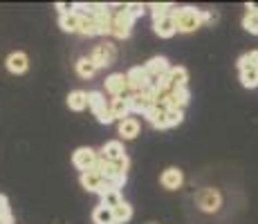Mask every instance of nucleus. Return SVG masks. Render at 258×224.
Instances as JSON below:
<instances>
[{
    "instance_id": "1",
    "label": "nucleus",
    "mask_w": 258,
    "mask_h": 224,
    "mask_svg": "<svg viewBox=\"0 0 258 224\" xmlns=\"http://www.w3.org/2000/svg\"><path fill=\"white\" fill-rule=\"evenodd\" d=\"M175 27L177 32L188 34V32H196L202 23H205V12L200 9H193V7H182L175 12Z\"/></svg>"
},
{
    "instance_id": "2",
    "label": "nucleus",
    "mask_w": 258,
    "mask_h": 224,
    "mask_svg": "<svg viewBox=\"0 0 258 224\" xmlns=\"http://www.w3.org/2000/svg\"><path fill=\"white\" fill-rule=\"evenodd\" d=\"M135 23V18L126 12V5L119 7L115 14H112V36L117 38H128L131 36V27Z\"/></svg>"
},
{
    "instance_id": "3",
    "label": "nucleus",
    "mask_w": 258,
    "mask_h": 224,
    "mask_svg": "<svg viewBox=\"0 0 258 224\" xmlns=\"http://www.w3.org/2000/svg\"><path fill=\"white\" fill-rule=\"evenodd\" d=\"M97 159H99V155L92 151V148H77V151H74V155H72V164L81 173H88V171H94Z\"/></svg>"
},
{
    "instance_id": "4",
    "label": "nucleus",
    "mask_w": 258,
    "mask_h": 224,
    "mask_svg": "<svg viewBox=\"0 0 258 224\" xmlns=\"http://www.w3.org/2000/svg\"><path fill=\"white\" fill-rule=\"evenodd\" d=\"M90 58L94 61V65L97 67H110L112 63H115V58H117V49H115V45H110V43H101V45L94 47Z\"/></svg>"
},
{
    "instance_id": "5",
    "label": "nucleus",
    "mask_w": 258,
    "mask_h": 224,
    "mask_svg": "<svg viewBox=\"0 0 258 224\" xmlns=\"http://www.w3.org/2000/svg\"><path fill=\"white\" fill-rule=\"evenodd\" d=\"M126 79H128V90H131L133 94H140L144 90L148 88V72L146 67H131L126 72Z\"/></svg>"
},
{
    "instance_id": "6",
    "label": "nucleus",
    "mask_w": 258,
    "mask_h": 224,
    "mask_svg": "<svg viewBox=\"0 0 258 224\" xmlns=\"http://www.w3.org/2000/svg\"><path fill=\"white\" fill-rule=\"evenodd\" d=\"M196 202H198V206H200L202 211L213 213V211H218V208H220L222 200H220V193H218L216 188H202V191L198 193Z\"/></svg>"
},
{
    "instance_id": "7",
    "label": "nucleus",
    "mask_w": 258,
    "mask_h": 224,
    "mask_svg": "<svg viewBox=\"0 0 258 224\" xmlns=\"http://www.w3.org/2000/svg\"><path fill=\"white\" fill-rule=\"evenodd\" d=\"M106 92H110L112 97H126V92H128V79H126V74H121V72H115V74H110V77L106 79Z\"/></svg>"
},
{
    "instance_id": "8",
    "label": "nucleus",
    "mask_w": 258,
    "mask_h": 224,
    "mask_svg": "<svg viewBox=\"0 0 258 224\" xmlns=\"http://www.w3.org/2000/svg\"><path fill=\"white\" fill-rule=\"evenodd\" d=\"M5 65H7V69L12 74H23V72H27V67H29V58H27V54H23V52H14L7 56Z\"/></svg>"
},
{
    "instance_id": "9",
    "label": "nucleus",
    "mask_w": 258,
    "mask_h": 224,
    "mask_svg": "<svg viewBox=\"0 0 258 224\" xmlns=\"http://www.w3.org/2000/svg\"><path fill=\"white\" fill-rule=\"evenodd\" d=\"M160 182H162V186H164V188H168V191H175V188L182 186V182H184V175H182L180 168H166V171L162 173Z\"/></svg>"
},
{
    "instance_id": "10",
    "label": "nucleus",
    "mask_w": 258,
    "mask_h": 224,
    "mask_svg": "<svg viewBox=\"0 0 258 224\" xmlns=\"http://www.w3.org/2000/svg\"><path fill=\"white\" fill-rule=\"evenodd\" d=\"M81 186L90 193H101L103 188V177L94 171H88V173H81Z\"/></svg>"
},
{
    "instance_id": "11",
    "label": "nucleus",
    "mask_w": 258,
    "mask_h": 224,
    "mask_svg": "<svg viewBox=\"0 0 258 224\" xmlns=\"http://www.w3.org/2000/svg\"><path fill=\"white\" fill-rule=\"evenodd\" d=\"M110 112H112V119H119V121L128 119V114H131V103H128V97L112 99V101H110Z\"/></svg>"
},
{
    "instance_id": "12",
    "label": "nucleus",
    "mask_w": 258,
    "mask_h": 224,
    "mask_svg": "<svg viewBox=\"0 0 258 224\" xmlns=\"http://www.w3.org/2000/svg\"><path fill=\"white\" fill-rule=\"evenodd\" d=\"M146 121L151 123L153 128H157V130H164V128H168V123H166V110H162L160 106H153L151 110H148L146 114Z\"/></svg>"
},
{
    "instance_id": "13",
    "label": "nucleus",
    "mask_w": 258,
    "mask_h": 224,
    "mask_svg": "<svg viewBox=\"0 0 258 224\" xmlns=\"http://www.w3.org/2000/svg\"><path fill=\"white\" fill-rule=\"evenodd\" d=\"M146 72H148V77H164V74L171 72V67H168V61L164 56H155V58H151V61L146 63Z\"/></svg>"
},
{
    "instance_id": "14",
    "label": "nucleus",
    "mask_w": 258,
    "mask_h": 224,
    "mask_svg": "<svg viewBox=\"0 0 258 224\" xmlns=\"http://www.w3.org/2000/svg\"><path fill=\"white\" fill-rule=\"evenodd\" d=\"M101 204L103 206H108V208H115V206H119V204L123 202V197H121V193L117 191V188H110V186H106L103 184V188H101Z\"/></svg>"
},
{
    "instance_id": "15",
    "label": "nucleus",
    "mask_w": 258,
    "mask_h": 224,
    "mask_svg": "<svg viewBox=\"0 0 258 224\" xmlns=\"http://www.w3.org/2000/svg\"><path fill=\"white\" fill-rule=\"evenodd\" d=\"M155 34L160 38H171L173 34L177 32V27H175V18L173 16H168V18H162V21H155Z\"/></svg>"
},
{
    "instance_id": "16",
    "label": "nucleus",
    "mask_w": 258,
    "mask_h": 224,
    "mask_svg": "<svg viewBox=\"0 0 258 224\" xmlns=\"http://www.w3.org/2000/svg\"><path fill=\"white\" fill-rule=\"evenodd\" d=\"M101 157H106L108 162H117V159L126 157V151H123L121 141H108L106 146L101 148Z\"/></svg>"
},
{
    "instance_id": "17",
    "label": "nucleus",
    "mask_w": 258,
    "mask_h": 224,
    "mask_svg": "<svg viewBox=\"0 0 258 224\" xmlns=\"http://www.w3.org/2000/svg\"><path fill=\"white\" fill-rule=\"evenodd\" d=\"M68 106H70V110L74 112H81L88 108V92H83V90H74V92L68 94Z\"/></svg>"
},
{
    "instance_id": "18",
    "label": "nucleus",
    "mask_w": 258,
    "mask_h": 224,
    "mask_svg": "<svg viewBox=\"0 0 258 224\" xmlns=\"http://www.w3.org/2000/svg\"><path fill=\"white\" fill-rule=\"evenodd\" d=\"M119 134H121L123 139H135L137 134H140V121L133 117L119 121Z\"/></svg>"
},
{
    "instance_id": "19",
    "label": "nucleus",
    "mask_w": 258,
    "mask_h": 224,
    "mask_svg": "<svg viewBox=\"0 0 258 224\" xmlns=\"http://www.w3.org/2000/svg\"><path fill=\"white\" fill-rule=\"evenodd\" d=\"M58 25H61L63 32H79L81 29V14L72 12V14H66V16L58 18Z\"/></svg>"
},
{
    "instance_id": "20",
    "label": "nucleus",
    "mask_w": 258,
    "mask_h": 224,
    "mask_svg": "<svg viewBox=\"0 0 258 224\" xmlns=\"http://www.w3.org/2000/svg\"><path fill=\"white\" fill-rule=\"evenodd\" d=\"M186 79H188V72H186L184 67H171V72H168V81H171V90L186 88Z\"/></svg>"
},
{
    "instance_id": "21",
    "label": "nucleus",
    "mask_w": 258,
    "mask_h": 224,
    "mask_svg": "<svg viewBox=\"0 0 258 224\" xmlns=\"http://www.w3.org/2000/svg\"><path fill=\"white\" fill-rule=\"evenodd\" d=\"M92 222L94 224H115V215H112V208L108 206H97L92 211Z\"/></svg>"
},
{
    "instance_id": "22",
    "label": "nucleus",
    "mask_w": 258,
    "mask_h": 224,
    "mask_svg": "<svg viewBox=\"0 0 258 224\" xmlns=\"http://www.w3.org/2000/svg\"><path fill=\"white\" fill-rule=\"evenodd\" d=\"M97 65H94L92 58H79L77 61V74L81 79H92L94 74H97Z\"/></svg>"
},
{
    "instance_id": "23",
    "label": "nucleus",
    "mask_w": 258,
    "mask_h": 224,
    "mask_svg": "<svg viewBox=\"0 0 258 224\" xmlns=\"http://www.w3.org/2000/svg\"><path fill=\"white\" fill-rule=\"evenodd\" d=\"M79 32L86 34V36H97V34H101V29H99L97 18H92V16H86V14H81V29H79Z\"/></svg>"
},
{
    "instance_id": "24",
    "label": "nucleus",
    "mask_w": 258,
    "mask_h": 224,
    "mask_svg": "<svg viewBox=\"0 0 258 224\" xmlns=\"http://www.w3.org/2000/svg\"><path fill=\"white\" fill-rule=\"evenodd\" d=\"M112 215H115V224H123L133 217V206L128 202H121L119 206L112 208Z\"/></svg>"
},
{
    "instance_id": "25",
    "label": "nucleus",
    "mask_w": 258,
    "mask_h": 224,
    "mask_svg": "<svg viewBox=\"0 0 258 224\" xmlns=\"http://www.w3.org/2000/svg\"><path fill=\"white\" fill-rule=\"evenodd\" d=\"M151 12H153V21H162V18L175 16L177 9L173 5H151Z\"/></svg>"
},
{
    "instance_id": "26",
    "label": "nucleus",
    "mask_w": 258,
    "mask_h": 224,
    "mask_svg": "<svg viewBox=\"0 0 258 224\" xmlns=\"http://www.w3.org/2000/svg\"><path fill=\"white\" fill-rule=\"evenodd\" d=\"M240 83L245 88H256L258 86V69L256 67H245L240 69Z\"/></svg>"
},
{
    "instance_id": "27",
    "label": "nucleus",
    "mask_w": 258,
    "mask_h": 224,
    "mask_svg": "<svg viewBox=\"0 0 258 224\" xmlns=\"http://www.w3.org/2000/svg\"><path fill=\"white\" fill-rule=\"evenodd\" d=\"M88 108H92V112H99L101 108H106V99L101 92H88Z\"/></svg>"
},
{
    "instance_id": "28",
    "label": "nucleus",
    "mask_w": 258,
    "mask_h": 224,
    "mask_svg": "<svg viewBox=\"0 0 258 224\" xmlns=\"http://www.w3.org/2000/svg\"><path fill=\"white\" fill-rule=\"evenodd\" d=\"M238 67H240V69L256 67L258 69V49H254V52H247L245 56H240V61H238Z\"/></svg>"
},
{
    "instance_id": "29",
    "label": "nucleus",
    "mask_w": 258,
    "mask_h": 224,
    "mask_svg": "<svg viewBox=\"0 0 258 224\" xmlns=\"http://www.w3.org/2000/svg\"><path fill=\"white\" fill-rule=\"evenodd\" d=\"M242 27L251 34H258V12H247V16L242 18Z\"/></svg>"
},
{
    "instance_id": "30",
    "label": "nucleus",
    "mask_w": 258,
    "mask_h": 224,
    "mask_svg": "<svg viewBox=\"0 0 258 224\" xmlns=\"http://www.w3.org/2000/svg\"><path fill=\"white\" fill-rule=\"evenodd\" d=\"M182 121H184V112L177 110V108H168V110H166V123H168V128H171V126H180Z\"/></svg>"
},
{
    "instance_id": "31",
    "label": "nucleus",
    "mask_w": 258,
    "mask_h": 224,
    "mask_svg": "<svg viewBox=\"0 0 258 224\" xmlns=\"http://www.w3.org/2000/svg\"><path fill=\"white\" fill-rule=\"evenodd\" d=\"M94 117L99 119V123H112L115 119H112V112H110V106H106V108H101L99 112H94Z\"/></svg>"
},
{
    "instance_id": "32",
    "label": "nucleus",
    "mask_w": 258,
    "mask_h": 224,
    "mask_svg": "<svg viewBox=\"0 0 258 224\" xmlns=\"http://www.w3.org/2000/svg\"><path fill=\"white\" fill-rule=\"evenodd\" d=\"M0 217L3 220H12V211H9V202L5 195H0Z\"/></svg>"
},
{
    "instance_id": "33",
    "label": "nucleus",
    "mask_w": 258,
    "mask_h": 224,
    "mask_svg": "<svg viewBox=\"0 0 258 224\" xmlns=\"http://www.w3.org/2000/svg\"><path fill=\"white\" fill-rule=\"evenodd\" d=\"M126 12L131 14L133 18H140L142 14H144V5H140V3H133V5H126Z\"/></svg>"
},
{
    "instance_id": "34",
    "label": "nucleus",
    "mask_w": 258,
    "mask_h": 224,
    "mask_svg": "<svg viewBox=\"0 0 258 224\" xmlns=\"http://www.w3.org/2000/svg\"><path fill=\"white\" fill-rule=\"evenodd\" d=\"M56 9L61 12V16H66V14H72L74 9H77V5H68V3H58Z\"/></svg>"
}]
</instances>
